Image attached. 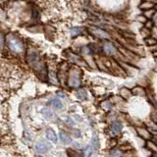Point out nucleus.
<instances>
[{"mask_svg": "<svg viewBox=\"0 0 157 157\" xmlns=\"http://www.w3.org/2000/svg\"><path fill=\"white\" fill-rule=\"evenodd\" d=\"M27 62L39 78L44 81L47 80L46 64L39 56L38 52H36L34 49H29L27 51Z\"/></svg>", "mask_w": 157, "mask_h": 157, "instance_id": "1", "label": "nucleus"}, {"mask_svg": "<svg viewBox=\"0 0 157 157\" xmlns=\"http://www.w3.org/2000/svg\"><path fill=\"white\" fill-rule=\"evenodd\" d=\"M67 86L70 88H80L82 85V70L78 66L69 68L67 77Z\"/></svg>", "mask_w": 157, "mask_h": 157, "instance_id": "2", "label": "nucleus"}, {"mask_svg": "<svg viewBox=\"0 0 157 157\" xmlns=\"http://www.w3.org/2000/svg\"><path fill=\"white\" fill-rule=\"evenodd\" d=\"M6 43L10 51H12L15 54H23L26 51L25 49V44L23 40L17 36L13 33H10L6 37Z\"/></svg>", "mask_w": 157, "mask_h": 157, "instance_id": "3", "label": "nucleus"}, {"mask_svg": "<svg viewBox=\"0 0 157 157\" xmlns=\"http://www.w3.org/2000/svg\"><path fill=\"white\" fill-rule=\"evenodd\" d=\"M90 33L93 36H95L99 39H102V40H108V39H110V34L106 31H104V29H102L98 27H90Z\"/></svg>", "mask_w": 157, "mask_h": 157, "instance_id": "4", "label": "nucleus"}, {"mask_svg": "<svg viewBox=\"0 0 157 157\" xmlns=\"http://www.w3.org/2000/svg\"><path fill=\"white\" fill-rule=\"evenodd\" d=\"M52 148L51 144H49L47 141H39L37 144H36L34 145V150H36L37 153L39 154H44V153H47V152Z\"/></svg>", "mask_w": 157, "mask_h": 157, "instance_id": "5", "label": "nucleus"}, {"mask_svg": "<svg viewBox=\"0 0 157 157\" xmlns=\"http://www.w3.org/2000/svg\"><path fill=\"white\" fill-rule=\"evenodd\" d=\"M102 50L108 56H113L117 54V48L115 47L114 44L109 40L104 41V43H103V45H102Z\"/></svg>", "mask_w": 157, "mask_h": 157, "instance_id": "6", "label": "nucleus"}, {"mask_svg": "<svg viewBox=\"0 0 157 157\" xmlns=\"http://www.w3.org/2000/svg\"><path fill=\"white\" fill-rule=\"evenodd\" d=\"M122 129H123L122 123L120 121H114L109 128V132L112 135V136H116L117 135H119L122 132Z\"/></svg>", "mask_w": 157, "mask_h": 157, "instance_id": "7", "label": "nucleus"}, {"mask_svg": "<svg viewBox=\"0 0 157 157\" xmlns=\"http://www.w3.org/2000/svg\"><path fill=\"white\" fill-rule=\"evenodd\" d=\"M136 132H137V135H139L141 139L146 140H149L151 139V134L150 132L146 129L144 127H137L136 128Z\"/></svg>", "mask_w": 157, "mask_h": 157, "instance_id": "8", "label": "nucleus"}, {"mask_svg": "<svg viewBox=\"0 0 157 157\" xmlns=\"http://www.w3.org/2000/svg\"><path fill=\"white\" fill-rule=\"evenodd\" d=\"M48 105L50 106L51 108H53V109L55 110H61L63 109V102L59 99L58 97H54V98H51L50 100L48 101Z\"/></svg>", "mask_w": 157, "mask_h": 157, "instance_id": "9", "label": "nucleus"}, {"mask_svg": "<svg viewBox=\"0 0 157 157\" xmlns=\"http://www.w3.org/2000/svg\"><path fill=\"white\" fill-rule=\"evenodd\" d=\"M45 136H46V139L49 141L53 142V144H57L58 136H57V134L53 129H51V128H48V129L45 131Z\"/></svg>", "mask_w": 157, "mask_h": 157, "instance_id": "10", "label": "nucleus"}, {"mask_svg": "<svg viewBox=\"0 0 157 157\" xmlns=\"http://www.w3.org/2000/svg\"><path fill=\"white\" fill-rule=\"evenodd\" d=\"M66 154L68 157H85L83 152H81L80 150H77L75 148H67Z\"/></svg>", "mask_w": 157, "mask_h": 157, "instance_id": "11", "label": "nucleus"}, {"mask_svg": "<svg viewBox=\"0 0 157 157\" xmlns=\"http://www.w3.org/2000/svg\"><path fill=\"white\" fill-rule=\"evenodd\" d=\"M153 8H155V4L152 1H150V0H144V1H142L140 5V9L142 10V11L153 9Z\"/></svg>", "mask_w": 157, "mask_h": 157, "instance_id": "12", "label": "nucleus"}, {"mask_svg": "<svg viewBox=\"0 0 157 157\" xmlns=\"http://www.w3.org/2000/svg\"><path fill=\"white\" fill-rule=\"evenodd\" d=\"M59 139H60V140L63 142L64 144H70L72 142L71 136H69L67 132H64L63 131H61L60 132H59Z\"/></svg>", "mask_w": 157, "mask_h": 157, "instance_id": "13", "label": "nucleus"}, {"mask_svg": "<svg viewBox=\"0 0 157 157\" xmlns=\"http://www.w3.org/2000/svg\"><path fill=\"white\" fill-rule=\"evenodd\" d=\"M41 114H42V116L45 118L46 120H51L52 118H53V116H54L52 110L49 109L48 107H43L42 108V109H41Z\"/></svg>", "mask_w": 157, "mask_h": 157, "instance_id": "14", "label": "nucleus"}, {"mask_svg": "<svg viewBox=\"0 0 157 157\" xmlns=\"http://www.w3.org/2000/svg\"><path fill=\"white\" fill-rule=\"evenodd\" d=\"M76 95L80 100H86L87 98V92H86V90H85V88L80 87V88H78V90H77Z\"/></svg>", "mask_w": 157, "mask_h": 157, "instance_id": "15", "label": "nucleus"}, {"mask_svg": "<svg viewBox=\"0 0 157 157\" xmlns=\"http://www.w3.org/2000/svg\"><path fill=\"white\" fill-rule=\"evenodd\" d=\"M156 14V10L155 8L153 9H149V10H145V11H144V13H142V15L147 19V20H151L152 18L154 17V15Z\"/></svg>", "mask_w": 157, "mask_h": 157, "instance_id": "16", "label": "nucleus"}, {"mask_svg": "<svg viewBox=\"0 0 157 157\" xmlns=\"http://www.w3.org/2000/svg\"><path fill=\"white\" fill-rule=\"evenodd\" d=\"M144 41H145V44L147 46H149V47H153V46H156L157 45V39L153 38V37H146L144 39Z\"/></svg>", "mask_w": 157, "mask_h": 157, "instance_id": "17", "label": "nucleus"}, {"mask_svg": "<svg viewBox=\"0 0 157 157\" xmlns=\"http://www.w3.org/2000/svg\"><path fill=\"white\" fill-rule=\"evenodd\" d=\"M82 33V29L80 28V27H75L71 29V36L73 37H76L78 36H80V34Z\"/></svg>", "mask_w": 157, "mask_h": 157, "instance_id": "18", "label": "nucleus"}, {"mask_svg": "<svg viewBox=\"0 0 157 157\" xmlns=\"http://www.w3.org/2000/svg\"><path fill=\"white\" fill-rule=\"evenodd\" d=\"M132 94H135V95H144L145 94V90L140 86H136L132 90Z\"/></svg>", "mask_w": 157, "mask_h": 157, "instance_id": "19", "label": "nucleus"}, {"mask_svg": "<svg viewBox=\"0 0 157 157\" xmlns=\"http://www.w3.org/2000/svg\"><path fill=\"white\" fill-rule=\"evenodd\" d=\"M111 157H123V151L119 148H113L110 151Z\"/></svg>", "mask_w": 157, "mask_h": 157, "instance_id": "20", "label": "nucleus"}, {"mask_svg": "<svg viewBox=\"0 0 157 157\" xmlns=\"http://www.w3.org/2000/svg\"><path fill=\"white\" fill-rule=\"evenodd\" d=\"M120 93H121L122 97L128 98V97H130V96H131L132 91H131L130 90H128V88H126V87H123L122 90H121V91H120Z\"/></svg>", "mask_w": 157, "mask_h": 157, "instance_id": "21", "label": "nucleus"}, {"mask_svg": "<svg viewBox=\"0 0 157 157\" xmlns=\"http://www.w3.org/2000/svg\"><path fill=\"white\" fill-rule=\"evenodd\" d=\"M146 145H147V147H148V149H150L151 151L157 152V144H155V142H152V141L148 140V141H147Z\"/></svg>", "mask_w": 157, "mask_h": 157, "instance_id": "22", "label": "nucleus"}, {"mask_svg": "<svg viewBox=\"0 0 157 157\" xmlns=\"http://www.w3.org/2000/svg\"><path fill=\"white\" fill-rule=\"evenodd\" d=\"M98 142H99V140H98L97 136H93V139L91 140V147L92 149H97L98 146H99V144H98Z\"/></svg>", "mask_w": 157, "mask_h": 157, "instance_id": "23", "label": "nucleus"}, {"mask_svg": "<svg viewBox=\"0 0 157 157\" xmlns=\"http://www.w3.org/2000/svg\"><path fill=\"white\" fill-rule=\"evenodd\" d=\"M101 107H102L105 111L110 110V108H111V103H110V101H108V100L103 101V102L101 103Z\"/></svg>", "mask_w": 157, "mask_h": 157, "instance_id": "24", "label": "nucleus"}, {"mask_svg": "<svg viewBox=\"0 0 157 157\" xmlns=\"http://www.w3.org/2000/svg\"><path fill=\"white\" fill-rule=\"evenodd\" d=\"M149 31H150V29H146V28L141 29L140 33H141V36H144V39H145L146 37H149Z\"/></svg>", "mask_w": 157, "mask_h": 157, "instance_id": "25", "label": "nucleus"}, {"mask_svg": "<svg viewBox=\"0 0 157 157\" xmlns=\"http://www.w3.org/2000/svg\"><path fill=\"white\" fill-rule=\"evenodd\" d=\"M5 42H6V37L4 36V34L2 33H0V49H2L4 47Z\"/></svg>", "mask_w": 157, "mask_h": 157, "instance_id": "26", "label": "nucleus"}, {"mask_svg": "<svg viewBox=\"0 0 157 157\" xmlns=\"http://www.w3.org/2000/svg\"><path fill=\"white\" fill-rule=\"evenodd\" d=\"M71 134L75 136V137H81V135H82V132H81V131L78 130V129H72L71 130Z\"/></svg>", "mask_w": 157, "mask_h": 157, "instance_id": "27", "label": "nucleus"}, {"mask_svg": "<svg viewBox=\"0 0 157 157\" xmlns=\"http://www.w3.org/2000/svg\"><path fill=\"white\" fill-rule=\"evenodd\" d=\"M154 26V23L151 21V20H147L146 21V23L144 24V28H146V29H150L152 27Z\"/></svg>", "mask_w": 157, "mask_h": 157, "instance_id": "28", "label": "nucleus"}, {"mask_svg": "<svg viewBox=\"0 0 157 157\" xmlns=\"http://www.w3.org/2000/svg\"><path fill=\"white\" fill-rule=\"evenodd\" d=\"M66 123H67L68 125H70V126H73L74 124H75V122H74V121L71 119V118H68V119L66 120Z\"/></svg>", "mask_w": 157, "mask_h": 157, "instance_id": "29", "label": "nucleus"}, {"mask_svg": "<svg viewBox=\"0 0 157 157\" xmlns=\"http://www.w3.org/2000/svg\"><path fill=\"white\" fill-rule=\"evenodd\" d=\"M56 94H57V96L61 97V98H65V97H66V94H64V93H63L62 91H57V92H56Z\"/></svg>", "mask_w": 157, "mask_h": 157, "instance_id": "30", "label": "nucleus"}, {"mask_svg": "<svg viewBox=\"0 0 157 157\" xmlns=\"http://www.w3.org/2000/svg\"><path fill=\"white\" fill-rule=\"evenodd\" d=\"M74 145H75V147H78V148H80L81 147V145L78 144V142H74Z\"/></svg>", "mask_w": 157, "mask_h": 157, "instance_id": "31", "label": "nucleus"}, {"mask_svg": "<svg viewBox=\"0 0 157 157\" xmlns=\"http://www.w3.org/2000/svg\"><path fill=\"white\" fill-rule=\"evenodd\" d=\"M153 57H155V58H157V50H155V51H153Z\"/></svg>", "mask_w": 157, "mask_h": 157, "instance_id": "32", "label": "nucleus"}, {"mask_svg": "<svg viewBox=\"0 0 157 157\" xmlns=\"http://www.w3.org/2000/svg\"><path fill=\"white\" fill-rule=\"evenodd\" d=\"M36 157H43V156H42V155H41V154H39V155H36Z\"/></svg>", "mask_w": 157, "mask_h": 157, "instance_id": "33", "label": "nucleus"}, {"mask_svg": "<svg viewBox=\"0 0 157 157\" xmlns=\"http://www.w3.org/2000/svg\"><path fill=\"white\" fill-rule=\"evenodd\" d=\"M155 10H157V4H155Z\"/></svg>", "mask_w": 157, "mask_h": 157, "instance_id": "34", "label": "nucleus"}, {"mask_svg": "<svg viewBox=\"0 0 157 157\" xmlns=\"http://www.w3.org/2000/svg\"><path fill=\"white\" fill-rule=\"evenodd\" d=\"M0 144H1V140H0Z\"/></svg>", "mask_w": 157, "mask_h": 157, "instance_id": "35", "label": "nucleus"}]
</instances>
